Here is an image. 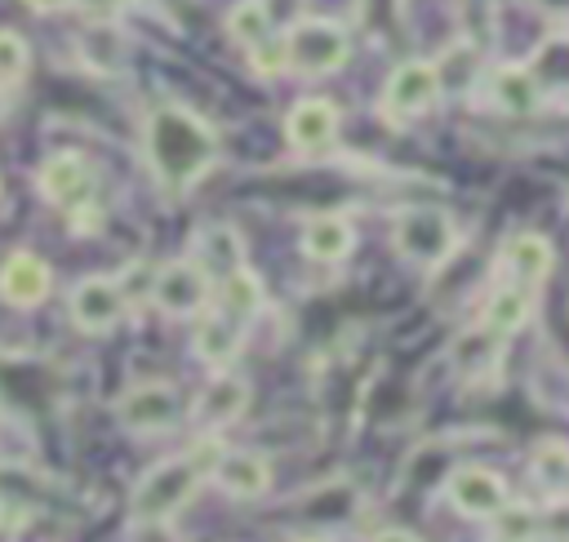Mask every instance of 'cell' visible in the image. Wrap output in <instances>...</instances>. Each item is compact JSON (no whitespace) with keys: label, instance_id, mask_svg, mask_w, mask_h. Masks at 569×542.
Wrapping results in <instances>:
<instances>
[{"label":"cell","instance_id":"obj_1","mask_svg":"<svg viewBox=\"0 0 569 542\" xmlns=\"http://www.w3.org/2000/svg\"><path fill=\"white\" fill-rule=\"evenodd\" d=\"M147 160L156 178L173 191H187L200 182L218 160V133L187 107L164 102L147 116Z\"/></svg>","mask_w":569,"mask_h":542},{"label":"cell","instance_id":"obj_2","mask_svg":"<svg viewBox=\"0 0 569 542\" xmlns=\"http://www.w3.org/2000/svg\"><path fill=\"white\" fill-rule=\"evenodd\" d=\"M200 480H204V471H200V462H196L191 453L151 466V471L133 484V498H129L133 520H142V524L169 520L173 511H182V506L191 502V493H196Z\"/></svg>","mask_w":569,"mask_h":542},{"label":"cell","instance_id":"obj_3","mask_svg":"<svg viewBox=\"0 0 569 542\" xmlns=\"http://www.w3.org/2000/svg\"><path fill=\"white\" fill-rule=\"evenodd\" d=\"M391 244H396V253L400 258H409L413 267H440L453 249H458V227H453V218L445 213V209H436V204H413V209H405L400 218H396V227H391Z\"/></svg>","mask_w":569,"mask_h":542},{"label":"cell","instance_id":"obj_4","mask_svg":"<svg viewBox=\"0 0 569 542\" xmlns=\"http://www.w3.org/2000/svg\"><path fill=\"white\" fill-rule=\"evenodd\" d=\"M351 58V40L329 18H298L284 31V67L302 76H329Z\"/></svg>","mask_w":569,"mask_h":542},{"label":"cell","instance_id":"obj_5","mask_svg":"<svg viewBox=\"0 0 569 542\" xmlns=\"http://www.w3.org/2000/svg\"><path fill=\"white\" fill-rule=\"evenodd\" d=\"M209 271L196 262V258H173L164 267L151 271V302L164 311V315H200L209 307Z\"/></svg>","mask_w":569,"mask_h":542},{"label":"cell","instance_id":"obj_6","mask_svg":"<svg viewBox=\"0 0 569 542\" xmlns=\"http://www.w3.org/2000/svg\"><path fill=\"white\" fill-rule=\"evenodd\" d=\"M440 71H436V62H427V58H409V62H400L391 76H387V84H382V111L391 116V120H413V116H427L436 102H440Z\"/></svg>","mask_w":569,"mask_h":542},{"label":"cell","instance_id":"obj_7","mask_svg":"<svg viewBox=\"0 0 569 542\" xmlns=\"http://www.w3.org/2000/svg\"><path fill=\"white\" fill-rule=\"evenodd\" d=\"M116 418L129 431H173L187 418V400L173 382H138L116 400Z\"/></svg>","mask_w":569,"mask_h":542},{"label":"cell","instance_id":"obj_8","mask_svg":"<svg viewBox=\"0 0 569 542\" xmlns=\"http://www.w3.org/2000/svg\"><path fill=\"white\" fill-rule=\"evenodd\" d=\"M445 498H449V506H453L458 515H467V520H489L493 511H502V506L511 502L507 480H502L498 471H489V466H476V462L449 471Z\"/></svg>","mask_w":569,"mask_h":542},{"label":"cell","instance_id":"obj_9","mask_svg":"<svg viewBox=\"0 0 569 542\" xmlns=\"http://www.w3.org/2000/svg\"><path fill=\"white\" fill-rule=\"evenodd\" d=\"M124 302L129 298H124V284L120 280H111V275H84L71 289L67 311H71L76 329H84V333H111L120 324V315H124Z\"/></svg>","mask_w":569,"mask_h":542},{"label":"cell","instance_id":"obj_10","mask_svg":"<svg viewBox=\"0 0 569 542\" xmlns=\"http://www.w3.org/2000/svg\"><path fill=\"white\" fill-rule=\"evenodd\" d=\"M36 187H40V195H44L49 204L76 213V209H84V204L93 200V169L84 164V155L58 151V155H49V160L40 164Z\"/></svg>","mask_w":569,"mask_h":542},{"label":"cell","instance_id":"obj_11","mask_svg":"<svg viewBox=\"0 0 569 542\" xmlns=\"http://www.w3.org/2000/svg\"><path fill=\"white\" fill-rule=\"evenodd\" d=\"M209 480L227 493V498H240V502H253L271 489V462L253 449H222L218 466L209 471Z\"/></svg>","mask_w":569,"mask_h":542},{"label":"cell","instance_id":"obj_12","mask_svg":"<svg viewBox=\"0 0 569 542\" xmlns=\"http://www.w3.org/2000/svg\"><path fill=\"white\" fill-rule=\"evenodd\" d=\"M49 289H53V271H49L44 258H36L27 249L4 258V267H0V298L9 307H40L49 298Z\"/></svg>","mask_w":569,"mask_h":542},{"label":"cell","instance_id":"obj_13","mask_svg":"<svg viewBox=\"0 0 569 542\" xmlns=\"http://www.w3.org/2000/svg\"><path fill=\"white\" fill-rule=\"evenodd\" d=\"M284 138L298 151H325L338 138V107L329 98H298L284 116Z\"/></svg>","mask_w":569,"mask_h":542},{"label":"cell","instance_id":"obj_14","mask_svg":"<svg viewBox=\"0 0 569 542\" xmlns=\"http://www.w3.org/2000/svg\"><path fill=\"white\" fill-rule=\"evenodd\" d=\"M556 267V249L547 235L538 231H520L502 244V271L511 284H525V289H538Z\"/></svg>","mask_w":569,"mask_h":542},{"label":"cell","instance_id":"obj_15","mask_svg":"<svg viewBox=\"0 0 569 542\" xmlns=\"http://www.w3.org/2000/svg\"><path fill=\"white\" fill-rule=\"evenodd\" d=\"M240 342H244V320L227 315V311H209L200 315L196 333H191V351L213 364V369H227L236 355H240Z\"/></svg>","mask_w":569,"mask_h":542},{"label":"cell","instance_id":"obj_16","mask_svg":"<svg viewBox=\"0 0 569 542\" xmlns=\"http://www.w3.org/2000/svg\"><path fill=\"white\" fill-rule=\"evenodd\" d=\"M489 98L502 116H533L538 102H542V80L533 76V67L507 62L489 76Z\"/></svg>","mask_w":569,"mask_h":542},{"label":"cell","instance_id":"obj_17","mask_svg":"<svg viewBox=\"0 0 569 542\" xmlns=\"http://www.w3.org/2000/svg\"><path fill=\"white\" fill-rule=\"evenodd\" d=\"M356 249V227L342 213H316L302 227V253L311 262H342Z\"/></svg>","mask_w":569,"mask_h":542},{"label":"cell","instance_id":"obj_18","mask_svg":"<svg viewBox=\"0 0 569 542\" xmlns=\"http://www.w3.org/2000/svg\"><path fill=\"white\" fill-rule=\"evenodd\" d=\"M529 315H533V298H529V289L507 280V284H498V289L489 293L485 315H480V329H489L493 338H511V333H520V329L529 324Z\"/></svg>","mask_w":569,"mask_h":542},{"label":"cell","instance_id":"obj_19","mask_svg":"<svg viewBox=\"0 0 569 542\" xmlns=\"http://www.w3.org/2000/svg\"><path fill=\"white\" fill-rule=\"evenodd\" d=\"M258 307H262V280L249 267H236V271L218 275V311H227L236 320H249Z\"/></svg>","mask_w":569,"mask_h":542},{"label":"cell","instance_id":"obj_20","mask_svg":"<svg viewBox=\"0 0 569 542\" xmlns=\"http://www.w3.org/2000/svg\"><path fill=\"white\" fill-rule=\"evenodd\" d=\"M489 524H493L489 529L493 542H538L542 538V515L529 502H507L502 511L489 515Z\"/></svg>","mask_w":569,"mask_h":542},{"label":"cell","instance_id":"obj_21","mask_svg":"<svg viewBox=\"0 0 569 542\" xmlns=\"http://www.w3.org/2000/svg\"><path fill=\"white\" fill-rule=\"evenodd\" d=\"M227 36L236 44H244V49L262 44L271 36V9H267V0H236L231 13H227Z\"/></svg>","mask_w":569,"mask_h":542},{"label":"cell","instance_id":"obj_22","mask_svg":"<svg viewBox=\"0 0 569 542\" xmlns=\"http://www.w3.org/2000/svg\"><path fill=\"white\" fill-rule=\"evenodd\" d=\"M533 475L547 489V498L569 493V444L565 440H538L533 444Z\"/></svg>","mask_w":569,"mask_h":542},{"label":"cell","instance_id":"obj_23","mask_svg":"<svg viewBox=\"0 0 569 542\" xmlns=\"http://www.w3.org/2000/svg\"><path fill=\"white\" fill-rule=\"evenodd\" d=\"M200 249H204V271H213V275H227V271H236V267H244V249H240V235L231 231V227H209L204 235H200Z\"/></svg>","mask_w":569,"mask_h":542},{"label":"cell","instance_id":"obj_24","mask_svg":"<svg viewBox=\"0 0 569 542\" xmlns=\"http://www.w3.org/2000/svg\"><path fill=\"white\" fill-rule=\"evenodd\" d=\"M200 409H204L209 422H231L244 409V382H236V378L209 382V391L200 395Z\"/></svg>","mask_w":569,"mask_h":542},{"label":"cell","instance_id":"obj_25","mask_svg":"<svg viewBox=\"0 0 569 542\" xmlns=\"http://www.w3.org/2000/svg\"><path fill=\"white\" fill-rule=\"evenodd\" d=\"M27 62H31L27 40H22L13 27H0V84L22 80V76H27Z\"/></svg>","mask_w":569,"mask_h":542},{"label":"cell","instance_id":"obj_26","mask_svg":"<svg viewBox=\"0 0 569 542\" xmlns=\"http://www.w3.org/2000/svg\"><path fill=\"white\" fill-rule=\"evenodd\" d=\"M538 515H542V538H551V542H569V493L547 498V506H542Z\"/></svg>","mask_w":569,"mask_h":542},{"label":"cell","instance_id":"obj_27","mask_svg":"<svg viewBox=\"0 0 569 542\" xmlns=\"http://www.w3.org/2000/svg\"><path fill=\"white\" fill-rule=\"evenodd\" d=\"M249 62H253L262 76L284 71V36H280V40H276V36H267L262 44H253V49H249Z\"/></svg>","mask_w":569,"mask_h":542},{"label":"cell","instance_id":"obj_28","mask_svg":"<svg viewBox=\"0 0 569 542\" xmlns=\"http://www.w3.org/2000/svg\"><path fill=\"white\" fill-rule=\"evenodd\" d=\"M89 22H111L120 13V0H71Z\"/></svg>","mask_w":569,"mask_h":542},{"label":"cell","instance_id":"obj_29","mask_svg":"<svg viewBox=\"0 0 569 542\" xmlns=\"http://www.w3.org/2000/svg\"><path fill=\"white\" fill-rule=\"evenodd\" d=\"M31 13H58V9H67L71 0H22Z\"/></svg>","mask_w":569,"mask_h":542},{"label":"cell","instance_id":"obj_30","mask_svg":"<svg viewBox=\"0 0 569 542\" xmlns=\"http://www.w3.org/2000/svg\"><path fill=\"white\" fill-rule=\"evenodd\" d=\"M369 542H418L409 529H382V533H373Z\"/></svg>","mask_w":569,"mask_h":542},{"label":"cell","instance_id":"obj_31","mask_svg":"<svg viewBox=\"0 0 569 542\" xmlns=\"http://www.w3.org/2000/svg\"><path fill=\"white\" fill-rule=\"evenodd\" d=\"M0 542H18V533H13V529H9L4 520H0Z\"/></svg>","mask_w":569,"mask_h":542},{"label":"cell","instance_id":"obj_32","mask_svg":"<svg viewBox=\"0 0 569 542\" xmlns=\"http://www.w3.org/2000/svg\"><path fill=\"white\" fill-rule=\"evenodd\" d=\"M0 116H4V93H0Z\"/></svg>","mask_w":569,"mask_h":542}]
</instances>
